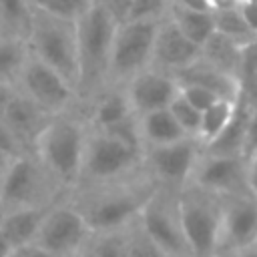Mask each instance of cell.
Returning <instances> with one entry per match:
<instances>
[{
	"mask_svg": "<svg viewBox=\"0 0 257 257\" xmlns=\"http://www.w3.org/2000/svg\"><path fill=\"white\" fill-rule=\"evenodd\" d=\"M10 161H12V157H10V155H6V153L0 149V177H2V175H4V171L8 169Z\"/></svg>",
	"mask_w": 257,
	"mask_h": 257,
	"instance_id": "43",
	"label": "cell"
},
{
	"mask_svg": "<svg viewBox=\"0 0 257 257\" xmlns=\"http://www.w3.org/2000/svg\"><path fill=\"white\" fill-rule=\"evenodd\" d=\"M0 32H2V24H0Z\"/></svg>",
	"mask_w": 257,
	"mask_h": 257,
	"instance_id": "45",
	"label": "cell"
},
{
	"mask_svg": "<svg viewBox=\"0 0 257 257\" xmlns=\"http://www.w3.org/2000/svg\"><path fill=\"white\" fill-rule=\"evenodd\" d=\"M90 235L86 219L68 201L48 207L34 241L54 257H80Z\"/></svg>",
	"mask_w": 257,
	"mask_h": 257,
	"instance_id": "10",
	"label": "cell"
},
{
	"mask_svg": "<svg viewBox=\"0 0 257 257\" xmlns=\"http://www.w3.org/2000/svg\"><path fill=\"white\" fill-rule=\"evenodd\" d=\"M128 102L135 114H145L151 110L167 108L173 98L179 94V82L175 74L165 72L161 68L149 66L128 78L124 84Z\"/></svg>",
	"mask_w": 257,
	"mask_h": 257,
	"instance_id": "15",
	"label": "cell"
},
{
	"mask_svg": "<svg viewBox=\"0 0 257 257\" xmlns=\"http://www.w3.org/2000/svg\"><path fill=\"white\" fill-rule=\"evenodd\" d=\"M30 56L26 36L2 30L0 32V86L16 88L18 76Z\"/></svg>",
	"mask_w": 257,
	"mask_h": 257,
	"instance_id": "23",
	"label": "cell"
},
{
	"mask_svg": "<svg viewBox=\"0 0 257 257\" xmlns=\"http://www.w3.org/2000/svg\"><path fill=\"white\" fill-rule=\"evenodd\" d=\"M239 10H241V16L243 20L247 22V26L251 28L253 34H257V2H251V0H239Z\"/></svg>",
	"mask_w": 257,
	"mask_h": 257,
	"instance_id": "37",
	"label": "cell"
},
{
	"mask_svg": "<svg viewBox=\"0 0 257 257\" xmlns=\"http://www.w3.org/2000/svg\"><path fill=\"white\" fill-rule=\"evenodd\" d=\"M199 56H201V46H197L193 40H189L179 30V26L165 14L157 28L151 66L175 74L177 70L195 62Z\"/></svg>",
	"mask_w": 257,
	"mask_h": 257,
	"instance_id": "16",
	"label": "cell"
},
{
	"mask_svg": "<svg viewBox=\"0 0 257 257\" xmlns=\"http://www.w3.org/2000/svg\"><path fill=\"white\" fill-rule=\"evenodd\" d=\"M145 167V153L128 147L120 139L90 128L82 159V173L78 185L108 183L128 177ZM76 185V187H78Z\"/></svg>",
	"mask_w": 257,
	"mask_h": 257,
	"instance_id": "6",
	"label": "cell"
},
{
	"mask_svg": "<svg viewBox=\"0 0 257 257\" xmlns=\"http://www.w3.org/2000/svg\"><path fill=\"white\" fill-rule=\"evenodd\" d=\"M241 46L243 44L215 30L201 46V56L213 66L241 80Z\"/></svg>",
	"mask_w": 257,
	"mask_h": 257,
	"instance_id": "24",
	"label": "cell"
},
{
	"mask_svg": "<svg viewBox=\"0 0 257 257\" xmlns=\"http://www.w3.org/2000/svg\"><path fill=\"white\" fill-rule=\"evenodd\" d=\"M191 181L197 183L199 187L213 191V193H219V195L249 191V187H247V159L241 155L207 153L203 149Z\"/></svg>",
	"mask_w": 257,
	"mask_h": 257,
	"instance_id": "14",
	"label": "cell"
},
{
	"mask_svg": "<svg viewBox=\"0 0 257 257\" xmlns=\"http://www.w3.org/2000/svg\"><path fill=\"white\" fill-rule=\"evenodd\" d=\"M10 251H12V245H10V241L6 239V235L0 231V257H8Z\"/></svg>",
	"mask_w": 257,
	"mask_h": 257,
	"instance_id": "42",
	"label": "cell"
},
{
	"mask_svg": "<svg viewBox=\"0 0 257 257\" xmlns=\"http://www.w3.org/2000/svg\"><path fill=\"white\" fill-rule=\"evenodd\" d=\"M26 42L32 56L62 74L78 92V30L76 20L52 16L32 8Z\"/></svg>",
	"mask_w": 257,
	"mask_h": 257,
	"instance_id": "4",
	"label": "cell"
},
{
	"mask_svg": "<svg viewBox=\"0 0 257 257\" xmlns=\"http://www.w3.org/2000/svg\"><path fill=\"white\" fill-rule=\"evenodd\" d=\"M16 90L28 96L52 116L70 110L72 104L78 100L76 88L62 74H58L54 68H50L32 54L28 56L18 76Z\"/></svg>",
	"mask_w": 257,
	"mask_h": 257,
	"instance_id": "11",
	"label": "cell"
},
{
	"mask_svg": "<svg viewBox=\"0 0 257 257\" xmlns=\"http://www.w3.org/2000/svg\"><path fill=\"white\" fill-rule=\"evenodd\" d=\"M239 4V2H237ZM233 4V6H221V8H215L213 10V22H215V30L233 38L235 42L239 44H247L249 40L257 38V34L251 32V28L247 26V22L243 20L241 16V10L239 6Z\"/></svg>",
	"mask_w": 257,
	"mask_h": 257,
	"instance_id": "27",
	"label": "cell"
},
{
	"mask_svg": "<svg viewBox=\"0 0 257 257\" xmlns=\"http://www.w3.org/2000/svg\"><path fill=\"white\" fill-rule=\"evenodd\" d=\"M171 2H177L185 8H193V10H201V12H213L215 10V4L213 0H171Z\"/></svg>",
	"mask_w": 257,
	"mask_h": 257,
	"instance_id": "40",
	"label": "cell"
},
{
	"mask_svg": "<svg viewBox=\"0 0 257 257\" xmlns=\"http://www.w3.org/2000/svg\"><path fill=\"white\" fill-rule=\"evenodd\" d=\"M247 187L257 197V151L247 157Z\"/></svg>",
	"mask_w": 257,
	"mask_h": 257,
	"instance_id": "39",
	"label": "cell"
},
{
	"mask_svg": "<svg viewBox=\"0 0 257 257\" xmlns=\"http://www.w3.org/2000/svg\"><path fill=\"white\" fill-rule=\"evenodd\" d=\"M108 6V10L114 14V18L118 22L126 20L128 18V12H131V6H133V0H106L104 2Z\"/></svg>",
	"mask_w": 257,
	"mask_h": 257,
	"instance_id": "38",
	"label": "cell"
},
{
	"mask_svg": "<svg viewBox=\"0 0 257 257\" xmlns=\"http://www.w3.org/2000/svg\"><path fill=\"white\" fill-rule=\"evenodd\" d=\"M157 189L159 183L143 167L116 181L78 185L70 191V203L82 213L92 233H102L133 223Z\"/></svg>",
	"mask_w": 257,
	"mask_h": 257,
	"instance_id": "1",
	"label": "cell"
},
{
	"mask_svg": "<svg viewBox=\"0 0 257 257\" xmlns=\"http://www.w3.org/2000/svg\"><path fill=\"white\" fill-rule=\"evenodd\" d=\"M175 78L179 84H197V86L209 88L211 92H215L221 98H233V100H237L241 96V88H243L239 78L213 66L203 56H199L189 66L177 70Z\"/></svg>",
	"mask_w": 257,
	"mask_h": 257,
	"instance_id": "18",
	"label": "cell"
},
{
	"mask_svg": "<svg viewBox=\"0 0 257 257\" xmlns=\"http://www.w3.org/2000/svg\"><path fill=\"white\" fill-rule=\"evenodd\" d=\"M131 114H135V110L128 102L124 86L122 84H108L102 92H98L90 100V110H88L86 120H88L90 128L106 131Z\"/></svg>",
	"mask_w": 257,
	"mask_h": 257,
	"instance_id": "19",
	"label": "cell"
},
{
	"mask_svg": "<svg viewBox=\"0 0 257 257\" xmlns=\"http://www.w3.org/2000/svg\"><path fill=\"white\" fill-rule=\"evenodd\" d=\"M223 195L189 181L179 189V215L191 257H217Z\"/></svg>",
	"mask_w": 257,
	"mask_h": 257,
	"instance_id": "5",
	"label": "cell"
},
{
	"mask_svg": "<svg viewBox=\"0 0 257 257\" xmlns=\"http://www.w3.org/2000/svg\"><path fill=\"white\" fill-rule=\"evenodd\" d=\"M219 257H257V243H255V245H249V247L225 251V253H221Z\"/></svg>",
	"mask_w": 257,
	"mask_h": 257,
	"instance_id": "41",
	"label": "cell"
},
{
	"mask_svg": "<svg viewBox=\"0 0 257 257\" xmlns=\"http://www.w3.org/2000/svg\"><path fill=\"white\" fill-rule=\"evenodd\" d=\"M169 110L173 112V116L177 118V122L181 124V128L189 135V137H195L199 135V128H201V110H197L179 90V94L173 98V102L169 104Z\"/></svg>",
	"mask_w": 257,
	"mask_h": 257,
	"instance_id": "31",
	"label": "cell"
},
{
	"mask_svg": "<svg viewBox=\"0 0 257 257\" xmlns=\"http://www.w3.org/2000/svg\"><path fill=\"white\" fill-rule=\"evenodd\" d=\"M237 100H233V98H219L209 108H205L201 112V128H199L197 139L201 141L203 147H207L209 143H213L223 133V128L229 124V120L235 114Z\"/></svg>",
	"mask_w": 257,
	"mask_h": 257,
	"instance_id": "26",
	"label": "cell"
},
{
	"mask_svg": "<svg viewBox=\"0 0 257 257\" xmlns=\"http://www.w3.org/2000/svg\"><path fill=\"white\" fill-rule=\"evenodd\" d=\"M137 116H139V126H141L145 149L177 143V141L189 137L181 128V124L177 122V118L173 116L169 106L159 108V110H151V112H145V114H137Z\"/></svg>",
	"mask_w": 257,
	"mask_h": 257,
	"instance_id": "21",
	"label": "cell"
},
{
	"mask_svg": "<svg viewBox=\"0 0 257 257\" xmlns=\"http://www.w3.org/2000/svg\"><path fill=\"white\" fill-rule=\"evenodd\" d=\"M179 90L181 94L197 108V110H205L209 108L215 100H219L221 96H217L215 92H211L209 88H203V86H197V84H179Z\"/></svg>",
	"mask_w": 257,
	"mask_h": 257,
	"instance_id": "32",
	"label": "cell"
},
{
	"mask_svg": "<svg viewBox=\"0 0 257 257\" xmlns=\"http://www.w3.org/2000/svg\"><path fill=\"white\" fill-rule=\"evenodd\" d=\"M88 133V120L66 110L54 114L34 141L32 155L62 191H72L80 181Z\"/></svg>",
	"mask_w": 257,
	"mask_h": 257,
	"instance_id": "2",
	"label": "cell"
},
{
	"mask_svg": "<svg viewBox=\"0 0 257 257\" xmlns=\"http://www.w3.org/2000/svg\"><path fill=\"white\" fill-rule=\"evenodd\" d=\"M257 151V106L251 108L249 124H247V135H245V159Z\"/></svg>",
	"mask_w": 257,
	"mask_h": 257,
	"instance_id": "36",
	"label": "cell"
},
{
	"mask_svg": "<svg viewBox=\"0 0 257 257\" xmlns=\"http://www.w3.org/2000/svg\"><path fill=\"white\" fill-rule=\"evenodd\" d=\"M88 2H94V0H88Z\"/></svg>",
	"mask_w": 257,
	"mask_h": 257,
	"instance_id": "47",
	"label": "cell"
},
{
	"mask_svg": "<svg viewBox=\"0 0 257 257\" xmlns=\"http://www.w3.org/2000/svg\"><path fill=\"white\" fill-rule=\"evenodd\" d=\"M255 243H257V197L249 191L223 195L219 255Z\"/></svg>",
	"mask_w": 257,
	"mask_h": 257,
	"instance_id": "13",
	"label": "cell"
},
{
	"mask_svg": "<svg viewBox=\"0 0 257 257\" xmlns=\"http://www.w3.org/2000/svg\"><path fill=\"white\" fill-rule=\"evenodd\" d=\"M8 257H54L52 253H48L42 245H38L36 241L32 243H24V245H18V247H12L10 255Z\"/></svg>",
	"mask_w": 257,
	"mask_h": 257,
	"instance_id": "35",
	"label": "cell"
},
{
	"mask_svg": "<svg viewBox=\"0 0 257 257\" xmlns=\"http://www.w3.org/2000/svg\"><path fill=\"white\" fill-rule=\"evenodd\" d=\"M50 205L42 207H12L0 211V231L6 235L12 247L32 243L40 229V223Z\"/></svg>",
	"mask_w": 257,
	"mask_h": 257,
	"instance_id": "20",
	"label": "cell"
},
{
	"mask_svg": "<svg viewBox=\"0 0 257 257\" xmlns=\"http://www.w3.org/2000/svg\"><path fill=\"white\" fill-rule=\"evenodd\" d=\"M34 10L68 18V20H78V16L92 4L88 0H28Z\"/></svg>",
	"mask_w": 257,
	"mask_h": 257,
	"instance_id": "30",
	"label": "cell"
},
{
	"mask_svg": "<svg viewBox=\"0 0 257 257\" xmlns=\"http://www.w3.org/2000/svg\"><path fill=\"white\" fill-rule=\"evenodd\" d=\"M94 2H102V4H104V2H106V0H94Z\"/></svg>",
	"mask_w": 257,
	"mask_h": 257,
	"instance_id": "44",
	"label": "cell"
},
{
	"mask_svg": "<svg viewBox=\"0 0 257 257\" xmlns=\"http://www.w3.org/2000/svg\"><path fill=\"white\" fill-rule=\"evenodd\" d=\"M118 20L102 2H92L76 20L78 30V98L92 100L108 86L112 40Z\"/></svg>",
	"mask_w": 257,
	"mask_h": 257,
	"instance_id": "3",
	"label": "cell"
},
{
	"mask_svg": "<svg viewBox=\"0 0 257 257\" xmlns=\"http://www.w3.org/2000/svg\"><path fill=\"white\" fill-rule=\"evenodd\" d=\"M167 16L179 26V30L193 40L197 46H203L207 38L215 32V22H213V12H201L193 8H185L177 2H171L167 8Z\"/></svg>",
	"mask_w": 257,
	"mask_h": 257,
	"instance_id": "25",
	"label": "cell"
},
{
	"mask_svg": "<svg viewBox=\"0 0 257 257\" xmlns=\"http://www.w3.org/2000/svg\"><path fill=\"white\" fill-rule=\"evenodd\" d=\"M171 0H133L128 18H161L167 14Z\"/></svg>",
	"mask_w": 257,
	"mask_h": 257,
	"instance_id": "33",
	"label": "cell"
},
{
	"mask_svg": "<svg viewBox=\"0 0 257 257\" xmlns=\"http://www.w3.org/2000/svg\"><path fill=\"white\" fill-rule=\"evenodd\" d=\"M251 2H257V0H251Z\"/></svg>",
	"mask_w": 257,
	"mask_h": 257,
	"instance_id": "46",
	"label": "cell"
},
{
	"mask_svg": "<svg viewBox=\"0 0 257 257\" xmlns=\"http://www.w3.org/2000/svg\"><path fill=\"white\" fill-rule=\"evenodd\" d=\"M58 191L62 189L32 153L18 155L0 177V211L12 207L52 205Z\"/></svg>",
	"mask_w": 257,
	"mask_h": 257,
	"instance_id": "7",
	"label": "cell"
},
{
	"mask_svg": "<svg viewBox=\"0 0 257 257\" xmlns=\"http://www.w3.org/2000/svg\"><path fill=\"white\" fill-rule=\"evenodd\" d=\"M203 149L205 147L195 137H185L161 147H149L145 149V169L159 185L181 189L191 181Z\"/></svg>",
	"mask_w": 257,
	"mask_h": 257,
	"instance_id": "12",
	"label": "cell"
},
{
	"mask_svg": "<svg viewBox=\"0 0 257 257\" xmlns=\"http://www.w3.org/2000/svg\"><path fill=\"white\" fill-rule=\"evenodd\" d=\"M161 18H126L118 22L112 40L108 84H124L137 72L151 66Z\"/></svg>",
	"mask_w": 257,
	"mask_h": 257,
	"instance_id": "8",
	"label": "cell"
},
{
	"mask_svg": "<svg viewBox=\"0 0 257 257\" xmlns=\"http://www.w3.org/2000/svg\"><path fill=\"white\" fill-rule=\"evenodd\" d=\"M139 221L167 257H191L179 215V189L159 185L143 207Z\"/></svg>",
	"mask_w": 257,
	"mask_h": 257,
	"instance_id": "9",
	"label": "cell"
},
{
	"mask_svg": "<svg viewBox=\"0 0 257 257\" xmlns=\"http://www.w3.org/2000/svg\"><path fill=\"white\" fill-rule=\"evenodd\" d=\"M30 14H32V6L28 0H0L2 30H10V32L26 36Z\"/></svg>",
	"mask_w": 257,
	"mask_h": 257,
	"instance_id": "28",
	"label": "cell"
},
{
	"mask_svg": "<svg viewBox=\"0 0 257 257\" xmlns=\"http://www.w3.org/2000/svg\"><path fill=\"white\" fill-rule=\"evenodd\" d=\"M257 72V38L241 46V84Z\"/></svg>",
	"mask_w": 257,
	"mask_h": 257,
	"instance_id": "34",
	"label": "cell"
},
{
	"mask_svg": "<svg viewBox=\"0 0 257 257\" xmlns=\"http://www.w3.org/2000/svg\"><path fill=\"white\" fill-rule=\"evenodd\" d=\"M0 116L12 128V133L20 139V143L26 147L28 153H32L36 137L42 133V128L52 118V114L42 110L36 102H32L28 96L18 92L16 88L12 90L8 100L2 104Z\"/></svg>",
	"mask_w": 257,
	"mask_h": 257,
	"instance_id": "17",
	"label": "cell"
},
{
	"mask_svg": "<svg viewBox=\"0 0 257 257\" xmlns=\"http://www.w3.org/2000/svg\"><path fill=\"white\" fill-rule=\"evenodd\" d=\"M251 102L243 98V94L237 100V108L229 124L223 128V133L205 147L207 153H217V155H241L245 157V135H247V124L251 116Z\"/></svg>",
	"mask_w": 257,
	"mask_h": 257,
	"instance_id": "22",
	"label": "cell"
},
{
	"mask_svg": "<svg viewBox=\"0 0 257 257\" xmlns=\"http://www.w3.org/2000/svg\"><path fill=\"white\" fill-rule=\"evenodd\" d=\"M126 245H128V257H167L161 251V247L149 237L139 217L126 225Z\"/></svg>",
	"mask_w": 257,
	"mask_h": 257,
	"instance_id": "29",
	"label": "cell"
}]
</instances>
